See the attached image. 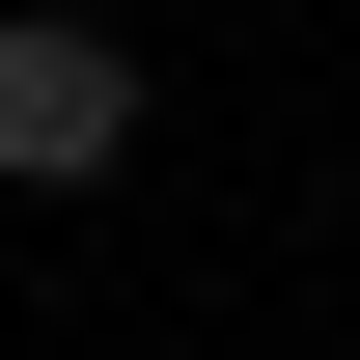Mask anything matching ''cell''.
<instances>
[{
    "instance_id": "obj_1",
    "label": "cell",
    "mask_w": 360,
    "mask_h": 360,
    "mask_svg": "<svg viewBox=\"0 0 360 360\" xmlns=\"http://www.w3.org/2000/svg\"><path fill=\"white\" fill-rule=\"evenodd\" d=\"M139 167V56L84 0H0V194H111Z\"/></svg>"
}]
</instances>
